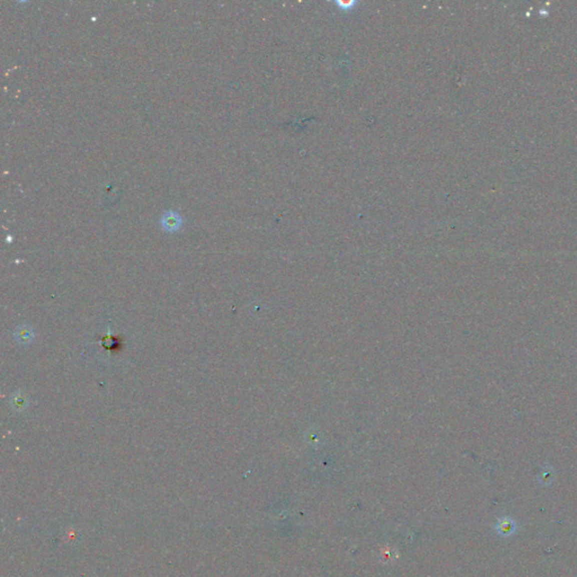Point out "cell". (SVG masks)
<instances>
[{
	"mask_svg": "<svg viewBox=\"0 0 577 577\" xmlns=\"http://www.w3.org/2000/svg\"><path fill=\"white\" fill-rule=\"evenodd\" d=\"M15 337L20 344H30L34 339V332L29 325H22L15 332Z\"/></svg>",
	"mask_w": 577,
	"mask_h": 577,
	"instance_id": "obj_4",
	"label": "cell"
},
{
	"mask_svg": "<svg viewBox=\"0 0 577 577\" xmlns=\"http://www.w3.org/2000/svg\"><path fill=\"white\" fill-rule=\"evenodd\" d=\"M497 532L503 536H511L512 534L515 533L516 531V524L515 522H514L511 517H502L500 520L497 522Z\"/></svg>",
	"mask_w": 577,
	"mask_h": 577,
	"instance_id": "obj_3",
	"label": "cell"
},
{
	"mask_svg": "<svg viewBox=\"0 0 577 577\" xmlns=\"http://www.w3.org/2000/svg\"><path fill=\"white\" fill-rule=\"evenodd\" d=\"M159 223L164 231L173 234V232H177L182 229L183 223H184V219H183L182 214L176 211V210L168 209L162 214Z\"/></svg>",
	"mask_w": 577,
	"mask_h": 577,
	"instance_id": "obj_1",
	"label": "cell"
},
{
	"mask_svg": "<svg viewBox=\"0 0 577 577\" xmlns=\"http://www.w3.org/2000/svg\"><path fill=\"white\" fill-rule=\"evenodd\" d=\"M10 405L13 410L16 413H21L29 406V398L22 391H16L10 398Z\"/></svg>",
	"mask_w": 577,
	"mask_h": 577,
	"instance_id": "obj_2",
	"label": "cell"
}]
</instances>
